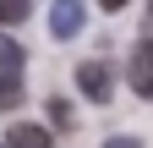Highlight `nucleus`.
<instances>
[{"label": "nucleus", "instance_id": "obj_1", "mask_svg": "<svg viewBox=\"0 0 153 148\" xmlns=\"http://www.w3.org/2000/svg\"><path fill=\"white\" fill-rule=\"evenodd\" d=\"M76 88H82L93 104H109L115 99V71H109V61H82V66H76Z\"/></svg>", "mask_w": 153, "mask_h": 148}, {"label": "nucleus", "instance_id": "obj_2", "mask_svg": "<svg viewBox=\"0 0 153 148\" xmlns=\"http://www.w3.org/2000/svg\"><path fill=\"white\" fill-rule=\"evenodd\" d=\"M126 82L137 88L142 99H153V33H148L137 49H131V61H126Z\"/></svg>", "mask_w": 153, "mask_h": 148}, {"label": "nucleus", "instance_id": "obj_3", "mask_svg": "<svg viewBox=\"0 0 153 148\" xmlns=\"http://www.w3.org/2000/svg\"><path fill=\"white\" fill-rule=\"evenodd\" d=\"M82 22H88L82 0H55V6H49V33H55V39H76Z\"/></svg>", "mask_w": 153, "mask_h": 148}, {"label": "nucleus", "instance_id": "obj_4", "mask_svg": "<svg viewBox=\"0 0 153 148\" xmlns=\"http://www.w3.org/2000/svg\"><path fill=\"white\" fill-rule=\"evenodd\" d=\"M6 143H11V148H49V132H44V126H27V121H16Z\"/></svg>", "mask_w": 153, "mask_h": 148}, {"label": "nucleus", "instance_id": "obj_5", "mask_svg": "<svg viewBox=\"0 0 153 148\" xmlns=\"http://www.w3.org/2000/svg\"><path fill=\"white\" fill-rule=\"evenodd\" d=\"M0 71L6 77H22V44L6 39V33H0Z\"/></svg>", "mask_w": 153, "mask_h": 148}, {"label": "nucleus", "instance_id": "obj_6", "mask_svg": "<svg viewBox=\"0 0 153 148\" xmlns=\"http://www.w3.org/2000/svg\"><path fill=\"white\" fill-rule=\"evenodd\" d=\"M27 16H33V0H0V22H6V28L27 22Z\"/></svg>", "mask_w": 153, "mask_h": 148}, {"label": "nucleus", "instance_id": "obj_7", "mask_svg": "<svg viewBox=\"0 0 153 148\" xmlns=\"http://www.w3.org/2000/svg\"><path fill=\"white\" fill-rule=\"evenodd\" d=\"M22 104V77H6L0 71V110H16Z\"/></svg>", "mask_w": 153, "mask_h": 148}, {"label": "nucleus", "instance_id": "obj_8", "mask_svg": "<svg viewBox=\"0 0 153 148\" xmlns=\"http://www.w3.org/2000/svg\"><path fill=\"white\" fill-rule=\"evenodd\" d=\"M49 121H55V126H71V104H66V99H49Z\"/></svg>", "mask_w": 153, "mask_h": 148}, {"label": "nucleus", "instance_id": "obj_9", "mask_svg": "<svg viewBox=\"0 0 153 148\" xmlns=\"http://www.w3.org/2000/svg\"><path fill=\"white\" fill-rule=\"evenodd\" d=\"M104 148H142V143H137V137H109Z\"/></svg>", "mask_w": 153, "mask_h": 148}, {"label": "nucleus", "instance_id": "obj_10", "mask_svg": "<svg viewBox=\"0 0 153 148\" xmlns=\"http://www.w3.org/2000/svg\"><path fill=\"white\" fill-rule=\"evenodd\" d=\"M99 6H104V11H120V6H126V0H99Z\"/></svg>", "mask_w": 153, "mask_h": 148}, {"label": "nucleus", "instance_id": "obj_11", "mask_svg": "<svg viewBox=\"0 0 153 148\" xmlns=\"http://www.w3.org/2000/svg\"><path fill=\"white\" fill-rule=\"evenodd\" d=\"M148 22H153V0H148Z\"/></svg>", "mask_w": 153, "mask_h": 148}]
</instances>
